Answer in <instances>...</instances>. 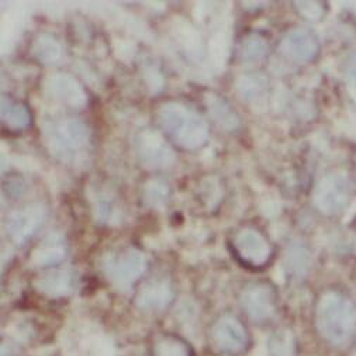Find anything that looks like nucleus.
<instances>
[{
    "label": "nucleus",
    "mask_w": 356,
    "mask_h": 356,
    "mask_svg": "<svg viewBox=\"0 0 356 356\" xmlns=\"http://www.w3.org/2000/svg\"><path fill=\"white\" fill-rule=\"evenodd\" d=\"M147 269L145 257L136 248H127L118 254L108 255L104 261L106 275L118 286L129 287Z\"/></svg>",
    "instance_id": "5"
},
{
    "label": "nucleus",
    "mask_w": 356,
    "mask_h": 356,
    "mask_svg": "<svg viewBox=\"0 0 356 356\" xmlns=\"http://www.w3.org/2000/svg\"><path fill=\"white\" fill-rule=\"evenodd\" d=\"M44 134L52 155L65 162H75L90 143L86 124L78 118L54 120L45 126Z\"/></svg>",
    "instance_id": "3"
},
{
    "label": "nucleus",
    "mask_w": 356,
    "mask_h": 356,
    "mask_svg": "<svg viewBox=\"0 0 356 356\" xmlns=\"http://www.w3.org/2000/svg\"><path fill=\"white\" fill-rule=\"evenodd\" d=\"M268 52V42L259 34H251L241 42L240 54L244 61H259Z\"/></svg>",
    "instance_id": "20"
},
{
    "label": "nucleus",
    "mask_w": 356,
    "mask_h": 356,
    "mask_svg": "<svg viewBox=\"0 0 356 356\" xmlns=\"http://www.w3.org/2000/svg\"><path fill=\"white\" fill-rule=\"evenodd\" d=\"M299 15L307 22H320L325 15L324 3L321 2H296Z\"/></svg>",
    "instance_id": "24"
},
{
    "label": "nucleus",
    "mask_w": 356,
    "mask_h": 356,
    "mask_svg": "<svg viewBox=\"0 0 356 356\" xmlns=\"http://www.w3.org/2000/svg\"><path fill=\"white\" fill-rule=\"evenodd\" d=\"M48 89L54 99L61 100L72 107H82L86 103V95L81 85L70 75H56L49 79Z\"/></svg>",
    "instance_id": "13"
},
{
    "label": "nucleus",
    "mask_w": 356,
    "mask_h": 356,
    "mask_svg": "<svg viewBox=\"0 0 356 356\" xmlns=\"http://www.w3.org/2000/svg\"><path fill=\"white\" fill-rule=\"evenodd\" d=\"M47 210L42 204H30L16 211L9 220V234L17 245H23L44 224Z\"/></svg>",
    "instance_id": "10"
},
{
    "label": "nucleus",
    "mask_w": 356,
    "mask_h": 356,
    "mask_svg": "<svg viewBox=\"0 0 356 356\" xmlns=\"http://www.w3.org/2000/svg\"><path fill=\"white\" fill-rule=\"evenodd\" d=\"M34 55L38 61L49 64L61 56V47L49 35H41L34 44Z\"/></svg>",
    "instance_id": "21"
},
{
    "label": "nucleus",
    "mask_w": 356,
    "mask_h": 356,
    "mask_svg": "<svg viewBox=\"0 0 356 356\" xmlns=\"http://www.w3.org/2000/svg\"><path fill=\"white\" fill-rule=\"evenodd\" d=\"M356 325L353 305L339 293L324 294L317 307V327L320 334L332 343L345 342Z\"/></svg>",
    "instance_id": "2"
},
{
    "label": "nucleus",
    "mask_w": 356,
    "mask_h": 356,
    "mask_svg": "<svg viewBox=\"0 0 356 356\" xmlns=\"http://www.w3.org/2000/svg\"><path fill=\"white\" fill-rule=\"evenodd\" d=\"M154 353L155 356H192V349L181 338L166 335L155 343Z\"/></svg>",
    "instance_id": "19"
},
{
    "label": "nucleus",
    "mask_w": 356,
    "mask_h": 356,
    "mask_svg": "<svg viewBox=\"0 0 356 356\" xmlns=\"http://www.w3.org/2000/svg\"><path fill=\"white\" fill-rule=\"evenodd\" d=\"M145 197L147 202L151 206H159L162 204L166 197H168V186L163 184H158V182H152L151 185L147 186L145 191Z\"/></svg>",
    "instance_id": "25"
},
{
    "label": "nucleus",
    "mask_w": 356,
    "mask_h": 356,
    "mask_svg": "<svg viewBox=\"0 0 356 356\" xmlns=\"http://www.w3.org/2000/svg\"><path fill=\"white\" fill-rule=\"evenodd\" d=\"M345 75L350 86L356 90V54L349 58V61L345 68Z\"/></svg>",
    "instance_id": "26"
},
{
    "label": "nucleus",
    "mask_w": 356,
    "mask_h": 356,
    "mask_svg": "<svg viewBox=\"0 0 356 356\" xmlns=\"http://www.w3.org/2000/svg\"><path fill=\"white\" fill-rule=\"evenodd\" d=\"M209 111L220 129L225 131H235L240 127V117L224 99L217 96L209 99Z\"/></svg>",
    "instance_id": "15"
},
{
    "label": "nucleus",
    "mask_w": 356,
    "mask_h": 356,
    "mask_svg": "<svg viewBox=\"0 0 356 356\" xmlns=\"http://www.w3.org/2000/svg\"><path fill=\"white\" fill-rule=\"evenodd\" d=\"M268 86V79L259 74H252L248 76H243L238 82V90L245 99H255L261 95Z\"/></svg>",
    "instance_id": "23"
},
{
    "label": "nucleus",
    "mask_w": 356,
    "mask_h": 356,
    "mask_svg": "<svg viewBox=\"0 0 356 356\" xmlns=\"http://www.w3.org/2000/svg\"><path fill=\"white\" fill-rule=\"evenodd\" d=\"M282 54L296 64L313 63L320 54L317 35L307 29H293L282 38Z\"/></svg>",
    "instance_id": "8"
},
{
    "label": "nucleus",
    "mask_w": 356,
    "mask_h": 356,
    "mask_svg": "<svg viewBox=\"0 0 356 356\" xmlns=\"http://www.w3.org/2000/svg\"><path fill=\"white\" fill-rule=\"evenodd\" d=\"M72 279L71 275L65 270H54L37 280V287L42 293L51 296V298H59L71 291Z\"/></svg>",
    "instance_id": "16"
},
{
    "label": "nucleus",
    "mask_w": 356,
    "mask_h": 356,
    "mask_svg": "<svg viewBox=\"0 0 356 356\" xmlns=\"http://www.w3.org/2000/svg\"><path fill=\"white\" fill-rule=\"evenodd\" d=\"M287 265L296 276H303L309 270L310 254L303 245H293L287 254Z\"/></svg>",
    "instance_id": "22"
},
{
    "label": "nucleus",
    "mask_w": 356,
    "mask_h": 356,
    "mask_svg": "<svg viewBox=\"0 0 356 356\" xmlns=\"http://www.w3.org/2000/svg\"><path fill=\"white\" fill-rule=\"evenodd\" d=\"M2 123L12 131L26 130L31 124L29 107L24 103L5 95L2 97Z\"/></svg>",
    "instance_id": "14"
},
{
    "label": "nucleus",
    "mask_w": 356,
    "mask_h": 356,
    "mask_svg": "<svg viewBox=\"0 0 356 356\" xmlns=\"http://www.w3.org/2000/svg\"><path fill=\"white\" fill-rule=\"evenodd\" d=\"M173 299V290L168 280H151L138 291L137 305L147 312H159L169 306Z\"/></svg>",
    "instance_id": "12"
},
{
    "label": "nucleus",
    "mask_w": 356,
    "mask_h": 356,
    "mask_svg": "<svg viewBox=\"0 0 356 356\" xmlns=\"http://www.w3.org/2000/svg\"><path fill=\"white\" fill-rule=\"evenodd\" d=\"M232 248L236 258L251 268H262L272 258L269 241L254 228H244L236 234Z\"/></svg>",
    "instance_id": "7"
},
{
    "label": "nucleus",
    "mask_w": 356,
    "mask_h": 356,
    "mask_svg": "<svg viewBox=\"0 0 356 356\" xmlns=\"http://www.w3.org/2000/svg\"><path fill=\"white\" fill-rule=\"evenodd\" d=\"M270 356H296L298 355V345H296L294 335L289 330L276 331L269 341Z\"/></svg>",
    "instance_id": "18"
},
{
    "label": "nucleus",
    "mask_w": 356,
    "mask_h": 356,
    "mask_svg": "<svg viewBox=\"0 0 356 356\" xmlns=\"http://www.w3.org/2000/svg\"><path fill=\"white\" fill-rule=\"evenodd\" d=\"M137 155L148 168H163L173 162V152L158 134L144 133L137 140Z\"/></svg>",
    "instance_id": "11"
},
{
    "label": "nucleus",
    "mask_w": 356,
    "mask_h": 356,
    "mask_svg": "<svg viewBox=\"0 0 356 356\" xmlns=\"http://www.w3.org/2000/svg\"><path fill=\"white\" fill-rule=\"evenodd\" d=\"M214 345L227 353H240L248 346L250 338L243 323L232 316L221 317L211 330Z\"/></svg>",
    "instance_id": "9"
},
{
    "label": "nucleus",
    "mask_w": 356,
    "mask_h": 356,
    "mask_svg": "<svg viewBox=\"0 0 356 356\" xmlns=\"http://www.w3.org/2000/svg\"><path fill=\"white\" fill-rule=\"evenodd\" d=\"M355 182H356V169H355Z\"/></svg>",
    "instance_id": "27"
},
{
    "label": "nucleus",
    "mask_w": 356,
    "mask_h": 356,
    "mask_svg": "<svg viewBox=\"0 0 356 356\" xmlns=\"http://www.w3.org/2000/svg\"><path fill=\"white\" fill-rule=\"evenodd\" d=\"M350 202V186L341 173H330L318 182L314 191L317 209L327 216L342 213Z\"/></svg>",
    "instance_id": "4"
},
{
    "label": "nucleus",
    "mask_w": 356,
    "mask_h": 356,
    "mask_svg": "<svg viewBox=\"0 0 356 356\" xmlns=\"http://www.w3.org/2000/svg\"><path fill=\"white\" fill-rule=\"evenodd\" d=\"M65 257V248L55 238L47 240L33 255V264L37 266H52L61 262Z\"/></svg>",
    "instance_id": "17"
},
{
    "label": "nucleus",
    "mask_w": 356,
    "mask_h": 356,
    "mask_svg": "<svg viewBox=\"0 0 356 356\" xmlns=\"http://www.w3.org/2000/svg\"><path fill=\"white\" fill-rule=\"evenodd\" d=\"M159 124L165 134L185 149H196L206 144L209 126L204 118L181 103H168L161 107Z\"/></svg>",
    "instance_id": "1"
},
{
    "label": "nucleus",
    "mask_w": 356,
    "mask_h": 356,
    "mask_svg": "<svg viewBox=\"0 0 356 356\" xmlns=\"http://www.w3.org/2000/svg\"><path fill=\"white\" fill-rule=\"evenodd\" d=\"M241 307L254 323H268L276 314V291L268 283H252L241 293Z\"/></svg>",
    "instance_id": "6"
}]
</instances>
